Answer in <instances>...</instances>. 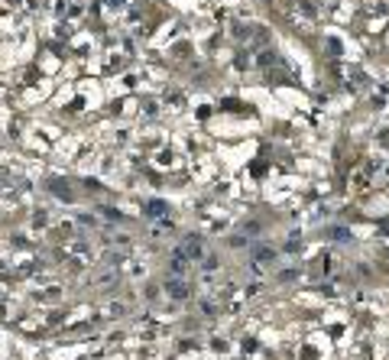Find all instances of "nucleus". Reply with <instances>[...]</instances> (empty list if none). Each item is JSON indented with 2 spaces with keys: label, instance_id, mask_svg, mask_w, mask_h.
Returning <instances> with one entry per match:
<instances>
[{
  "label": "nucleus",
  "instance_id": "nucleus-1",
  "mask_svg": "<svg viewBox=\"0 0 389 360\" xmlns=\"http://www.w3.org/2000/svg\"><path fill=\"white\" fill-rule=\"evenodd\" d=\"M182 253L191 260V263H198L201 256H205V240H201V237H188V240L182 243Z\"/></svg>",
  "mask_w": 389,
  "mask_h": 360
},
{
  "label": "nucleus",
  "instance_id": "nucleus-2",
  "mask_svg": "<svg viewBox=\"0 0 389 360\" xmlns=\"http://www.w3.org/2000/svg\"><path fill=\"white\" fill-rule=\"evenodd\" d=\"M166 292H169V298L182 302V298H188V282H185V279H178V276H172V279L166 282Z\"/></svg>",
  "mask_w": 389,
  "mask_h": 360
},
{
  "label": "nucleus",
  "instance_id": "nucleus-3",
  "mask_svg": "<svg viewBox=\"0 0 389 360\" xmlns=\"http://www.w3.org/2000/svg\"><path fill=\"white\" fill-rule=\"evenodd\" d=\"M188 263H191V260L182 253V247H178L175 253H172V260H169V270H172L175 276H185V273H188Z\"/></svg>",
  "mask_w": 389,
  "mask_h": 360
},
{
  "label": "nucleus",
  "instance_id": "nucleus-4",
  "mask_svg": "<svg viewBox=\"0 0 389 360\" xmlns=\"http://www.w3.org/2000/svg\"><path fill=\"white\" fill-rule=\"evenodd\" d=\"M253 260H256V266H263V263H269V260H276V253H272L269 247H256L253 250Z\"/></svg>",
  "mask_w": 389,
  "mask_h": 360
},
{
  "label": "nucleus",
  "instance_id": "nucleus-5",
  "mask_svg": "<svg viewBox=\"0 0 389 360\" xmlns=\"http://www.w3.org/2000/svg\"><path fill=\"white\" fill-rule=\"evenodd\" d=\"M217 263H221V260H217L214 253H205V256H201V270H205V273H211V270H217Z\"/></svg>",
  "mask_w": 389,
  "mask_h": 360
},
{
  "label": "nucleus",
  "instance_id": "nucleus-6",
  "mask_svg": "<svg viewBox=\"0 0 389 360\" xmlns=\"http://www.w3.org/2000/svg\"><path fill=\"white\" fill-rule=\"evenodd\" d=\"M162 211H166V204H162V201H153L150 204V214H162Z\"/></svg>",
  "mask_w": 389,
  "mask_h": 360
}]
</instances>
